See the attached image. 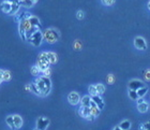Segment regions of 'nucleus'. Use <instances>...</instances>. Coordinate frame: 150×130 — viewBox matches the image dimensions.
I'll use <instances>...</instances> for the list:
<instances>
[{
  "instance_id": "obj_1",
  "label": "nucleus",
  "mask_w": 150,
  "mask_h": 130,
  "mask_svg": "<svg viewBox=\"0 0 150 130\" xmlns=\"http://www.w3.org/2000/svg\"><path fill=\"white\" fill-rule=\"evenodd\" d=\"M35 84L37 86L38 90L40 92V96H47L50 94V89H52V82H50V77L47 76H39L35 81Z\"/></svg>"
},
{
  "instance_id": "obj_2",
  "label": "nucleus",
  "mask_w": 150,
  "mask_h": 130,
  "mask_svg": "<svg viewBox=\"0 0 150 130\" xmlns=\"http://www.w3.org/2000/svg\"><path fill=\"white\" fill-rule=\"evenodd\" d=\"M60 38V33L57 31L56 29H53V28H48V29H45L43 31V39L47 43H50V44H54V43H56Z\"/></svg>"
},
{
  "instance_id": "obj_3",
  "label": "nucleus",
  "mask_w": 150,
  "mask_h": 130,
  "mask_svg": "<svg viewBox=\"0 0 150 130\" xmlns=\"http://www.w3.org/2000/svg\"><path fill=\"white\" fill-rule=\"evenodd\" d=\"M50 60H48V57H47V53L46 52H42L39 56H38L37 59V67L39 68L41 72H44L46 69L50 68Z\"/></svg>"
},
{
  "instance_id": "obj_4",
  "label": "nucleus",
  "mask_w": 150,
  "mask_h": 130,
  "mask_svg": "<svg viewBox=\"0 0 150 130\" xmlns=\"http://www.w3.org/2000/svg\"><path fill=\"white\" fill-rule=\"evenodd\" d=\"M31 27L32 26H31V24H30V22H29L28 18H23L22 21L19 22L18 30H19V35H21L23 40H27V39H26V32L28 31Z\"/></svg>"
},
{
  "instance_id": "obj_5",
  "label": "nucleus",
  "mask_w": 150,
  "mask_h": 130,
  "mask_svg": "<svg viewBox=\"0 0 150 130\" xmlns=\"http://www.w3.org/2000/svg\"><path fill=\"white\" fill-rule=\"evenodd\" d=\"M43 40V32L41 31V30H38L28 39V42H30L33 46H40Z\"/></svg>"
},
{
  "instance_id": "obj_6",
  "label": "nucleus",
  "mask_w": 150,
  "mask_h": 130,
  "mask_svg": "<svg viewBox=\"0 0 150 130\" xmlns=\"http://www.w3.org/2000/svg\"><path fill=\"white\" fill-rule=\"evenodd\" d=\"M134 46L137 48V50H139V51H145V50L147 48V43H146L144 38L136 37V38L134 39Z\"/></svg>"
},
{
  "instance_id": "obj_7",
  "label": "nucleus",
  "mask_w": 150,
  "mask_h": 130,
  "mask_svg": "<svg viewBox=\"0 0 150 130\" xmlns=\"http://www.w3.org/2000/svg\"><path fill=\"white\" fill-rule=\"evenodd\" d=\"M50 125V119L46 117H43V116H41V117L38 118L37 121V129L39 130H45L47 128V126Z\"/></svg>"
},
{
  "instance_id": "obj_8",
  "label": "nucleus",
  "mask_w": 150,
  "mask_h": 130,
  "mask_svg": "<svg viewBox=\"0 0 150 130\" xmlns=\"http://www.w3.org/2000/svg\"><path fill=\"white\" fill-rule=\"evenodd\" d=\"M128 86H129V89H131V90H138L139 88L144 87L145 84L142 81H139V80H131L129 82Z\"/></svg>"
},
{
  "instance_id": "obj_9",
  "label": "nucleus",
  "mask_w": 150,
  "mask_h": 130,
  "mask_svg": "<svg viewBox=\"0 0 150 130\" xmlns=\"http://www.w3.org/2000/svg\"><path fill=\"white\" fill-rule=\"evenodd\" d=\"M68 101H69L70 104L76 105L81 102V97H79V95L76 92H72L68 96Z\"/></svg>"
},
{
  "instance_id": "obj_10",
  "label": "nucleus",
  "mask_w": 150,
  "mask_h": 130,
  "mask_svg": "<svg viewBox=\"0 0 150 130\" xmlns=\"http://www.w3.org/2000/svg\"><path fill=\"white\" fill-rule=\"evenodd\" d=\"M0 9H1L2 12L6 13V14H10V13H11V10H12V3L4 0V1H2L1 4H0Z\"/></svg>"
},
{
  "instance_id": "obj_11",
  "label": "nucleus",
  "mask_w": 150,
  "mask_h": 130,
  "mask_svg": "<svg viewBox=\"0 0 150 130\" xmlns=\"http://www.w3.org/2000/svg\"><path fill=\"white\" fill-rule=\"evenodd\" d=\"M79 115H81V117H84L87 119L89 116L91 115V110H90V107H81L79 109Z\"/></svg>"
},
{
  "instance_id": "obj_12",
  "label": "nucleus",
  "mask_w": 150,
  "mask_h": 130,
  "mask_svg": "<svg viewBox=\"0 0 150 130\" xmlns=\"http://www.w3.org/2000/svg\"><path fill=\"white\" fill-rule=\"evenodd\" d=\"M91 100L99 107L100 110H102V109L104 108V101H103V99L101 98V96H99V95L93 96V97H91Z\"/></svg>"
},
{
  "instance_id": "obj_13",
  "label": "nucleus",
  "mask_w": 150,
  "mask_h": 130,
  "mask_svg": "<svg viewBox=\"0 0 150 130\" xmlns=\"http://www.w3.org/2000/svg\"><path fill=\"white\" fill-rule=\"evenodd\" d=\"M90 110H91V114L94 115L96 117L100 114V112H101V110L99 109V107H98L93 101H91V103H90Z\"/></svg>"
},
{
  "instance_id": "obj_14",
  "label": "nucleus",
  "mask_w": 150,
  "mask_h": 130,
  "mask_svg": "<svg viewBox=\"0 0 150 130\" xmlns=\"http://www.w3.org/2000/svg\"><path fill=\"white\" fill-rule=\"evenodd\" d=\"M29 22H30V24H31V26H35V27H38V28L41 29V23H40V19L38 18L37 16H33L31 15L30 17H29Z\"/></svg>"
},
{
  "instance_id": "obj_15",
  "label": "nucleus",
  "mask_w": 150,
  "mask_h": 130,
  "mask_svg": "<svg viewBox=\"0 0 150 130\" xmlns=\"http://www.w3.org/2000/svg\"><path fill=\"white\" fill-rule=\"evenodd\" d=\"M13 118H14V125H15L16 129H19L22 128L23 126V118L19 116V115H13Z\"/></svg>"
},
{
  "instance_id": "obj_16",
  "label": "nucleus",
  "mask_w": 150,
  "mask_h": 130,
  "mask_svg": "<svg viewBox=\"0 0 150 130\" xmlns=\"http://www.w3.org/2000/svg\"><path fill=\"white\" fill-rule=\"evenodd\" d=\"M91 96H84L81 100V107H90V103H91Z\"/></svg>"
},
{
  "instance_id": "obj_17",
  "label": "nucleus",
  "mask_w": 150,
  "mask_h": 130,
  "mask_svg": "<svg viewBox=\"0 0 150 130\" xmlns=\"http://www.w3.org/2000/svg\"><path fill=\"white\" fill-rule=\"evenodd\" d=\"M6 125H8V126H9V127L11 128L12 130L16 129L15 125H14V118H13V115H12V116L10 115V116H8V117L6 118Z\"/></svg>"
},
{
  "instance_id": "obj_18",
  "label": "nucleus",
  "mask_w": 150,
  "mask_h": 130,
  "mask_svg": "<svg viewBox=\"0 0 150 130\" xmlns=\"http://www.w3.org/2000/svg\"><path fill=\"white\" fill-rule=\"evenodd\" d=\"M47 57H48V60H50V65L52 64H56L57 63V55L53 52H47Z\"/></svg>"
},
{
  "instance_id": "obj_19",
  "label": "nucleus",
  "mask_w": 150,
  "mask_h": 130,
  "mask_svg": "<svg viewBox=\"0 0 150 130\" xmlns=\"http://www.w3.org/2000/svg\"><path fill=\"white\" fill-rule=\"evenodd\" d=\"M137 110L141 113H146L148 111V103L147 102H143L141 104H137Z\"/></svg>"
},
{
  "instance_id": "obj_20",
  "label": "nucleus",
  "mask_w": 150,
  "mask_h": 130,
  "mask_svg": "<svg viewBox=\"0 0 150 130\" xmlns=\"http://www.w3.org/2000/svg\"><path fill=\"white\" fill-rule=\"evenodd\" d=\"M136 92H137L138 97H139V98H144V96L148 92V87L147 86H144V87L139 88L138 90H136Z\"/></svg>"
},
{
  "instance_id": "obj_21",
  "label": "nucleus",
  "mask_w": 150,
  "mask_h": 130,
  "mask_svg": "<svg viewBox=\"0 0 150 130\" xmlns=\"http://www.w3.org/2000/svg\"><path fill=\"white\" fill-rule=\"evenodd\" d=\"M119 127L122 130H129L131 128V123H130V121H123L122 123H120Z\"/></svg>"
},
{
  "instance_id": "obj_22",
  "label": "nucleus",
  "mask_w": 150,
  "mask_h": 130,
  "mask_svg": "<svg viewBox=\"0 0 150 130\" xmlns=\"http://www.w3.org/2000/svg\"><path fill=\"white\" fill-rule=\"evenodd\" d=\"M96 87H97V92L99 96H102L104 92H105V86H104L103 84H97Z\"/></svg>"
},
{
  "instance_id": "obj_23",
  "label": "nucleus",
  "mask_w": 150,
  "mask_h": 130,
  "mask_svg": "<svg viewBox=\"0 0 150 130\" xmlns=\"http://www.w3.org/2000/svg\"><path fill=\"white\" fill-rule=\"evenodd\" d=\"M19 6H21V3H12V10H11V15H15L16 13L18 12Z\"/></svg>"
},
{
  "instance_id": "obj_24",
  "label": "nucleus",
  "mask_w": 150,
  "mask_h": 130,
  "mask_svg": "<svg viewBox=\"0 0 150 130\" xmlns=\"http://www.w3.org/2000/svg\"><path fill=\"white\" fill-rule=\"evenodd\" d=\"M129 97L132 99V100H138V94L136 90H131V89H129Z\"/></svg>"
},
{
  "instance_id": "obj_25",
  "label": "nucleus",
  "mask_w": 150,
  "mask_h": 130,
  "mask_svg": "<svg viewBox=\"0 0 150 130\" xmlns=\"http://www.w3.org/2000/svg\"><path fill=\"white\" fill-rule=\"evenodd\" d=\"M88 92H89V95H90L91 97H93V96H97L98 95L97 87H96V85H90V86H89V88H88Z\"/></svg>"
},
{
  "instance_id": "obj_26",
  "label": "nucleus",
  "mask_w": 150,
  "mask_h": 130,
  "mask_svg": "<svg viewBox=\"0 0 150 130\" xmlns=\"http://www.w3.org/2000/svg\"><path fill=\"white\" fill-rule=\"evenodd\" d=\"M30 72H31L32 75L38 76V75H39V73H40L41 71L39 70V68H38L37 66H33V67H31V69H30Z\"/></svg>"
},
{
  "instance_id": "obj_27",
  "label": "nucleus",
  "mask_w": 150,
  "mask_h": 130,
  "mask_svg": "<svg viewBox=\"0 0 150 130\" xmlns=\"http://www.w3.org/2000/svg\"><path fill=\"white\" fill-rule=\"evenodd\" d=\"M11 80V72L9 70H4V74H3V81H9Z\"/></svg>"
},
{
  "instance_id": "obj_28",
  "label": "nucleus",
  "mask_w": 150,
  "mask_h": 130,
  "mask_svg": "<svg viewBox=\"0 0 150 130\" xmlns=\"http://www.w3.org/2000/svg\"><path fill=\"white\" fill-rule=\"evenodd\" d=\"M116 0H101V2L103 3L104 6H112L114 3H115Z\"/></svg>"
},
{
  "instance_id": "obj_29",
  "label": "nucleus",
  "mask_w": 150,
  "mask_h": 130,
  "mask_svg": "<svg viewBox=\"0 0 150 130\" xmlns=\"http://www.w3.org/2000/svg\"><path fill=\"white\" fill-rule=\"evenodd\" d=\"M30 90H31L32 92H35V94H37V95L40 96V92H39V90H38L37 86H35V83H32V84H30Z\"/></svg>"
},
{
  "instance_id": "obj_30",
  "label": "nucleus",
  "mask_w": 150,
  "mask_h": 130,
  "mask_svg": "<svg viewBox=\"0 0 150 130\" xmlns=\"http://www.w3.org/2000/svg\"><path fill=\"white\" fill-rule=\"evenodd\" d=\"M114 81H115V77L112 74H110V75L107 76V83L108 84H114Z\"/></svg>"
},
{
  "instance_id": "obj_31",
  "label": "nucleus",
  "mask_w": 150,
  "mask_h": 130,
  "mask_svg": "<svg viewBox=\"0 0 150 130\" xmlns=\"http://www.w3.org/2000/svg\"><path fill=\"white\" fill-rule=\"evenodd\" d=\"M77 18L78 19H83L84 18V12H83V11H78L77 12Z\"/></svg>"
},
{
  "instance_id": "obj_32",
  "label": "nucleus",
  "mask_w": 150,
  "mask_h": 130,
  "mask_svg": "<svg viewBox=\"0 0 150 130\" xmlns=\"http://www.w3.org/2000/svg\"><path fill=\"white\" fill-rule=\"evenodd\" d=\"M43 73V75L44 76H47V77H50V69L48 68V69H46L44 72H42Z\"/></svg>"
},
{
  "instance_id": "obj_33",
  "label": "nucleus",
  "mask_w": 150,
  "mask_h": 130,
  "mask_svg": "<svg viewBox=\"0 0 150 130\" xmlns=\"http://www.w3.org/2000/svg\"><path fill=\"white\" fill-rule=\"evenodd\" d=\"M3 74H4V70L0 69V82L3 81Z\"/></svg>"
},
{
  "instance_id": "obj_34",
  "label": "nucleus",
  "mask_w": 150,
  "mask_h": 130,
  "mask_svg": "<svg viewBox=\"0 0 150 130\" xmlns=\"http://www.w3.org/2000/svg\"><path fill=\"white\" fill-rule=\"evenodd\" d=\"M145 125V130H150V121H148Z\"/></svg>"
},
{
  "instance_id": "obj_35",
  "label": "nucleus",
  "mask_w": 150,
  "mask_h": 130,
  "mask_svg": "<svg viewBox=\"0 0 150 130\" xmlns=\"http://www.w3.org/2000/svg\"><path fill=\"white\" fill-rule=\"evenodd\" d=\"M74 46H75L76 50H79V48H81V44H79V42H75Z\"/></svg>"
},
{
  "instance_id": "obj_36",
  "label": "nucleus",
  "mask_w": 150,
  "mask_h": 130,
  "mask_svg": "<svg viewBox=\"0 0 150 130\" xmlns=\"http://www.w3.org/2000/svg\"><path fill=\"white\" fill-rule=\"evenodd\" d=\"M145 76H146V79L147 80H150V70H147V72H146Z\"/></svg>"
},
{
  "instance_id": "obj_37",
  "label": "nucleus",
  "mask_w": 150,
  "mask_h": 130,
  "mask_svg": "<svg viewBox=\"0 0 150 130\" xmlns=\"http://www.w3.org/2000/svg\"><path fill=\"white\" fill-rule=\"evenodd\" d=\"M6 1H9V2H11V3H21L19 0H6Z\"/></svg>"
},
{
  "instance_id": "obj_38",
  "label": "nucleus",
  "mask_w": 150,
  "mask_h": 130,
  "mask_svg": "<svg viewBox=\"0 0 150 130\" xmlns=\"http://www.w3.org/2000/svg\"><path fill=\"white\" fill-rule=\"evenodd\" d=\"M143 102H145V101H144V99H143V98H138V100H137V104H141V103H143Z\"/></svg>"
},
{
  "instance_id": "obj_39",
  "label": "nucleus",
  "mask_w": 150,
  "mask_h": 130,
  "mask_svg": "<svg viewBox=\"0 0 150 130\" xmlns=\"http://www.w3.org/2000/svg\"><path fill=\"white\" fill-rule=\"evenodd\" d=\"M38 1H39V0H31V2L33 3V4H35V3H37Z\"/></svg>"
},
{
  "instance_id": "obj_40",
  "label": "nucleus",
  "mask_w": 150,
  "mask_h": 130,
  "mask_svg": "<svg viewBox=\"0 0 150 130\" xmlns=\"http://www.w3.org/2000/svg\"><path fill=\"white\" fill-rule=\"evenodd\" d=\"M114 130H122V129H121V128H120V127H119V126H118V127H116Z\"/></svg>"
},
{
  "instance_id": "obj_41",
  "label": "nucleus",
  "mask_w": 150,
  "mask_h": 130,
  "mask_svg": "<svg viewBox=\"0 0 150 130\" xmlns=\"http://www.w3.org/2000/svg\"><path fill=\"white\" fill-rule=\"evenodd\" d=\"M148 9L150 10V0H149V2H148Z\"/></svg>"
},
{
  "instance_id": "obj_42",
  "label": "nucleus",
  "mask_w": 150,
  "mask_h": 130,
  "mask_svg": "<svg viewBox=\"0 0 150 130\" xmlns=\"http://www.w3.org/2000/svg\"><path fill=\"white\" fill-rule=\"evenodd\" d=\"M24 1H25V0H19V2L22 3V2H24Z\"/></svg>"
},
{
  "instance_id": "obj_43",
  "label": "nucleus",
  "mask_w": 150,
  "mask_h": 130,
  "mask_svg": "<svg viewBox=\"0 0 150 130\" xmlns=\"http://www.w3.org/2000/svg\"><path fill=\"white\" fill-rule=\"evenodd\" d=\"M35 130H39V129H35Z\"/></svg>"
},
{
  "instance_id": "obj_44",
  "label": "nucleus",
  "mask_w": 150,
  "mask_h": 130,
  "mask_svg": "<svg viewBox=\"0 0 150 130\" xmlns=\"http://www.w3.org/2000/svg\"><path fill=\"white\" fill-rule=\"evenodd\" d=\"M0 83H1V82H0Z\"/></svg>"
}]
</instances>
